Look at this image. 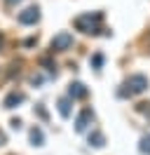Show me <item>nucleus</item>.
I'll use <instances>...</instances> for the list:
<instances>
[{
	"instance_id": "nucleus-1",
	"label": "nucleus",
	"mask_w": 150,
	"mask_h": 155,
	"mask_svg": "<svg viewBox=\"0 0 150 155\" xmlns=\"http://www.w3.org/2000/svg\"><path fill=\"white\" fill-rule=\"evenodd\" d=\"M75 28L82 31V33H99L101 28V14L99 12H87V14H80L75 19Z\"/></svg>"
},
{
	"instance_id": "nucleus-2",
	"label": "nucleus",
	"mask_w": 150,
	"mask_h": 155,
	"mask_svg": "<svg viewBox=\"0 0 150 155\" xmlns=\"http://www.w3.org/2000/svg\"><path fill=\"white\" fill-rule=\"evenodd\" d=\"M148 89V78L136 73V75H129L127 82H124V89H120V97H131V94H141Z\"/></svg>"
},
{
	"instance_id": "nucleus-3",
	"label": "nucleus",
	"mask_w": 150,
	"mask_h": 155,
	"mask_svg": "<svg viewBox=\"0 0 150 155\" xmlns=\"http://www.w3.org/2000/svg\"><path fill=\"white\" fill-rule=\"evenodd\" d=\"M49 47H52V52H66V49L73 47V35L68 31H61V33H56L54 38H52Z\"/></svg>"
},
{
	"instance_id": "nucleus-4",
	"label": "nucleus",
	"mask_w": 150,
	"mask_h": 155,
	"mask_svg": "<svg viewBox=\"0 0 150 155\" xmlns=\"http://www.w3.org/2000/svg\"><path fill=\"white\" fill-rule=\"evenodd\" d=\"M38 21H40V10H38L35 5H33V7H26L24 12H19V24L31 26V24H38Z\"/></svg>"
},
{
	"instance_id": "nucleus-5",
	"label": "nucleus",
	"mask_w": 150,
	"mask_h": 155,
	"mask_svg": "<svg viewBox=\"0 0 150 155\" xmlns=\"http://www.w3.org/2000/svg\"><path fill=\"white\" fill-rule=\"evenodd\" d=\"M92 120H94V113L89 110V108H84L82 113L77 115V120H75V132H84L87 127L92 125Z\"/></svg>"
},
{
	"instance_id": "nucleus-6",
	"label": "nucleus",
	"mask_w": 150,
	"mask_h": 155,
	"mask_svg": "<svg viewBox=\"0 0 150 155\" xmlns=\"http://www.w3.org/2000/svg\"><path fill=\"white\" fill-rule=\"evenodd\" d=\"M24 99H26V97H24V92H9L7 97H5V101H2V106H5V108H17Z\"/></svg>"
},
{
	"instance_id": "nucleus-7",
	"label": "nucleus",
	"mask_w": 150,
	"mask_h": 155,
	"mask_svg": "<svg viewBox=\"0 0 150 155\" xmlns=\"http://www.w3.org/2000/svg\"><path fill=\"white\" fill-rule=\"evenodd\" d=\"M68 97L70 99H84L87 97V87L82 82H70L68 85Z\"/></svg>"
},
{
	"instance_id": "nucleus-8",
	"label": "nucleus",
	"mask_w": 150,
	"mask_h": 155,
	"mask_svg": "<svg viewBox=\"0 0 150 155\" xmlns=\"http://www.w3.org/2000/svg\"><path fill=\"white\" fill-rule=\"evenodd\" d=\"M31 146H45V134H42V129L40 127H33L31 129Z\"/></svg>"
},
{
	"instance_id": "nucleus-9",
	"label": "nucleus",
	"mask_w": 150,
	"mask_h": 155,
	"mask_svg": "<svg viewBox=\"0 0 150 155\" xmlns=\"http://www.w3.org/2000/svg\"><path fill=\"white\" fill-rule=\"evenodd\" d=\"M89 146H94V148H103V146H106V136H103L101 132H92V134H89Z\"/></svg>"
},
{
	"instance_id": "nucleus-10",
	"label": "nucleus",
	"mask_w": 150,
	"mask_h": 155,
	"mask_svg": "<svg viewBox=\"0 0 150 155\" xmlns=\"http://www.w3.org/2000/svg\"><path fill=\"white\" fill-rule=\"evenodd\" d=\"M56 106H59L61 117H68V115H70V101H68V99H59V104H56Z\"/></svg>"
},
{
	"instance_id": "nucleus-11",
	"label": "nucleus",
	"mask_w": 150,
	"mask_h": 155,
	"mask_svg": "<svg viewBox=\"0 0 150 155\" xmlns=\"http://www.w3.org/2000/svg\"><path fill=\"white\" fill-rule=\"evenodd\" d=\"M139 150H141L143 155H150V134L141 139V143H139Z\"/></svg>"
},
{
	"instance_id": "nucleus-12",
	"label": "nucleus",
	"mask_w": 150,
	"mask_h": 155,
	"mask_svg": "<svg viewBox=\"0 0 150 155\" xmlns=\"http://www.w3.org/2000/svg\"><path fill=\"white\" fill-rule=\"evenodd\" d=\"M101 64H103V57H101V54H96V57H94V66L101 68Z\"/></svg>"
},
{
	"instance_id": "nucleus-13",
	"label": "nucleus",
	"mask_w": 150,
	"mask_h": 155,
	"mask_svg": "<svg viewBox=\"0 0 150 155\" xmlns=\"http://www.w3.org/2000/svg\"><path fill=\"white\" fill-rule=\"evenodd\" d=\"M35 110H38V115L42 117V120H47V110H45V108H42V106H38Z\"/></svg>"
},
{
	"instance_id": "nucleus-14",
	"label": "nucleus",
	"mask_w": 150,
	"mask_h": 155,
	"mask_svg": "<svg viewBox=\"0 0 150 155\" xmlns=\"http://www.w3.org/2000/svg\"><path fill=\"white\" fill-rule=\"evenodd\" d=\"M9 125H12V129H19V127H21V120H19V117H14Z\"/></svg>"
},
{
	"instance_id": "nucleus-15",
	"label": "nucleus",
	"mask_w": 150,
	"mask_h": 155,
	"mask_svg": "<svg viewBox=\"0 0 150 155\" xmlns=\"http://www.w3.org/2000/svg\"><path fill=\"white\" fill-rule=\"evenodd\" d=\"M5 143V134H2V132H0V146Z\"/></svg>"
},
{
	"instance_id": "nucleus-16",
	"label": "nucleus",
	"mask_w": 150,
	"mask_h": 155,
	"mask_svg": "<svg viewBox=\"0 0 150 155\" xmlns=\"http://www.w3.org/2000/svg\"><path fill=\"white\" fill-rule=\"evenodd\" d=\"M7 2H9V5H14V2H21V0H7Z\"/></svg>"
},
{
	"instance_id": "nucleus-17",
	"label": "nucleus",
	"mask_w": 150,
	"mask_h": 155,
	"mask_svg": "<svg viewBox=\"0 0 150 155\" xmlns=\"http://www.w3.org/2000/svg\"><path fill=\"white\" fill-rule=\"evenodd\" d=\"M0 47H2V35H0Z\"/></svg>"
}]
</instances>
